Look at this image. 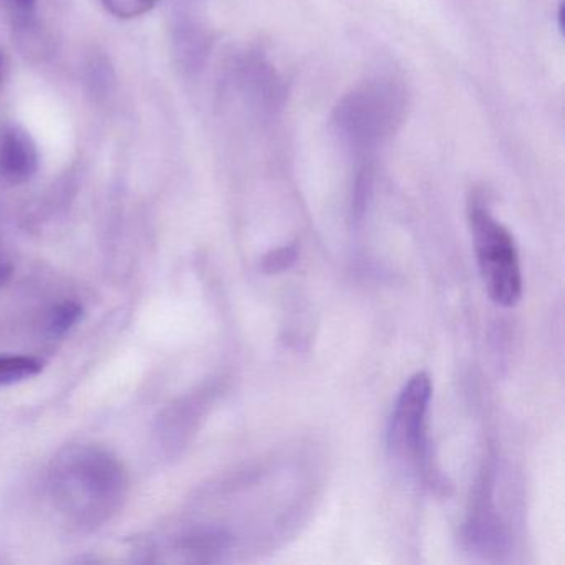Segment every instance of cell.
Masks as SVG:
<instances>
[{"label":"cell","mask_w":565,"mask_h":565,"mask_svg":"<svg viewBox=\"0 0 565 565\" xmlns=\"http://www.w3.org/2000/svg\"><path fill=\"white\" fill-rule=\"evenodd\" d=\"M128 489L124 462L104 446H68L49 469L52 505L77 532H94L110 522L124 508Z\"/></svg>","instance_id":"6da1fadb"},{"label":"cell","mask_w":565,"mask_h":565,"mask_svg":"<svg viewBox=\"0 0 565 565\" xmlns=\"http://www.w3.org/2000/svg\"><path fill=\"white\" fill-rule=\"evenodd\" d=\"M406 110V92L396 78L363 82L342 98L333 121L337 131L356 150H372L395 134Z\"/></svg>","instance_id":"7a4b0ae2"},{"label":"cell","mask_w":565,"mask_h":565,"mask_svg":"<svg viewBox=\"0 0 565 565\" xmlns=\"http://www.w3.org/2000/svg\"><path fill=\"white\" fill-rule=\"evenodd\" d=\"M469 224L479 273L489 299L495 306H518L524 284L514 237L479 201L469 207Z\"/></svg>","instance_id":"3957f363"},{"label":"cell","mask_w":565,"mask_h":565,"mask_svg":"<svg viewBox=\"0 0 565 565\" xmlns=\"http://www.w3.org/2000/svg\"><path fill=\"white\" fill-rule=\"evenodd\" d=\"M431 395L429 376L425 372L416 373L399 392L390 419V448L399 458H408L418 466L425 465L428 451L426 418Z\"/></svg>","instance_id":"277c9868"},{"label":"cell","mask_w":565,"mask_h":565,"mask_svg":"<svg viewBox=\"0 0 565 565\" xmlns=\"http://www.w3.org/2000/svg\"><path fill=\"white\" fill-rule=\"evenodd\" d=\"M39 151L31 135L14 124L0 125V183L19 186L34 178Z\"/></svg>","instance_id":"5b68a950"},{"label":"cell","mask_w":565,"mask_h":565,"mask_svg":"<svg viewBox=\"0 0 565 565\" xmlns=\"http://www.w3.org/2000/svg\"><path fill=\"white\" fill-rule=\"evenodd\" d=\"M42 369L44 363L34 356L0 355V388L34 379Z\"/></svg>","instance_id":"8992f818"},{"label":"cell","mask_w":565,"mask_h":565,"mask_svg":"<svg viewBox=\"0 0 565 565\" xmlns=\"http://www.w3.org/2000/svg\"><path fill=\"white\" fill-rule=\"evenodd\" d=\"M82 317V307L75 302H62L49 313L47 330L52 337L67 333L72 327L77 326Z\"/></svg>","instance_id":"52a82bcc"},{"label":"cell","mask_w":565,"mask_h":565,"mask_svg":"<svg viewBox=\"0 0 565 565\" xmlns=\"http://www.w3.org/2000/svg\"><path fill=\"white\" fill-rule=\"evenodd\" d=\"M297 257H299V250H297L296 244H289V246H282L266 254L260 263V269L269 276L270 274H280L290 269L296 264Z\"/></svg>","instance_id":"ba28073f"},{"label":"cell","mask_w":565,"mask_h":565,"mask_svg":"<svg viewBox=\"0 0 565 565\" xmlns=\"http://www.w3.org/2000/svg\"><path fill=\"white\" fill-rule=\"evenodd\" d=\"M108 12L118 19H135L153 9L157 0H102Z\"/></svg>","instance_id":"9c48e42d"},{"label":"cell","mask_w":565,"mask_h":565,"mask_svg":"<svg viewBox=\"0 0 565 565\" xmlns=\"http://www.w3.org/2000/svg\"><path fill=\"white\" fill-rule=\"evenodd\" d=\"M11 6L12 11L21 15L32 14L35 8V0H6Z\"/></svg>","instance_id":"30bf717a"},{"label":"cell","mask_w":565,"mask_h":565,"mask_svg":"<svg viewBox=\"0 0 565 565\" xmlns=\"http://www.w3.org/2000/svg\"><path fill=\"white\" fill-rule=\"evenodd\" d=\"M12 270L14 269H12L11 260H9L8 257L2 254V250H0V289L11 280Z\"/></svg>","instance_id":"8fae6325"}]
</instances>
